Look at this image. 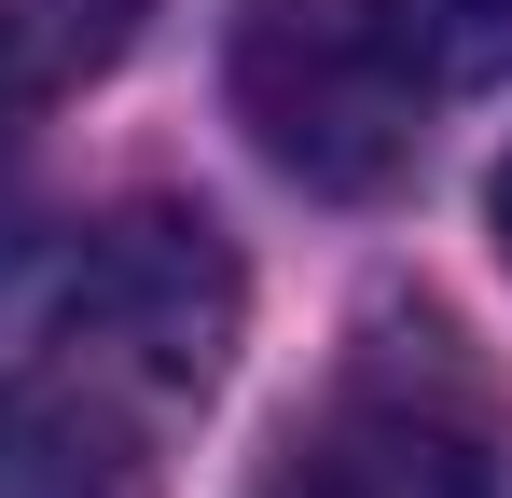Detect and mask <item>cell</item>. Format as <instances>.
Instances as JSON below:
<instances>
[{
    "label": "cell",
    "instance_id": "7a4b0ae2",
    "mask_svg": "<svg viewBox=\"0 0 512 498\" xmlns=\"http://www.w3.org/2000/svg\"><path fill=\"white\" fill-rule=\"evenodd\" d=\"M236 111L305 194H388V180H416L429 139V83L374 28V0H250Z\"/></svg>",
    "mask_w": 512,
    "mask_h": 498
},
{
    "label": "cell",
    "instance_id": "ba28073f",
    "mask_svg": "<svg viewBox=\"0 0 512 498\" xmlns=\"http://www.w3.org/2000/svg\"><path fill=\"white\" fill-rule=\"evenodd\" d=\"M485 208H499V263H512V166H499V194H485Z\"/></svg>",
    "mask_w": 512,
    "mask_h": 498
},
{
    "label": "cell",
    "instance_id": "6da1fadb",
    "mask_svg": "<svg viewBox=\"0 0 512 498\" xmlns=\"http://www.w3.org/2000/svg\"><path fill=\"white\" fill-rule=\"evenodd\" d=\"M236 319H250V291H236L222 222H194V208H125V222H97V236L70 249L42 346H56V360H84L97 388H125V402L180 415V402H208V388H222Z\"/></svg>",
    "mask_w": 512,
    "mask_h": 498
},
{
    "label": "cell",
    "instance_id": "3957f363",
    "mask_svg": "<svg viewBox=\"0 0 512 498\" xmlns=\"http://www.w3.org/2000/svg\"><path fill=\"white\" fill-rule=\"evenodd\" d=\"M250 498H499V429L443 332H374L319 402L277 429Z\"/></svg>",
    "mask_w": 512,
    "mask_h": 498
},
{
    "label": "cell",
    "instance_id": "8992f818",
    "mask_svg": "<svg viewBox=\"0 0 512 498\" xmlns=\"http://www.w3.org/2000/svg\"><path fill=\"white\" fill-rule=\"evenodd\" d=\"M374 28L402 42V70H416L429 97L512 83V0H374Z\"/></svg>",
    "mask_w": 512,
    "mask_h": 498
},
{
    "label": "cell",
    "instance_id": "277c9868",
    "mask_svg": "<svg viewBox=\"0 0 512 498\" xmlns=\"http://www.w3.org/2000/svg\"><path fill=\"white\" fill-rule=\"evenodd\" d=\"M153 429V402L42 346L28 374H0V498H153Z\"/></svg>",
    "mask_w": 512,
    "mask_h": 498
},
{
    "label": "cell",
    "instance_id": "5b68a950",
    "mask_svg": "<svg viewBox=\"0 0 512 498\" xmlns=\"http://www.w3.org/2000/svg\"><path fill=\"white\" fill-rule=\"evenodd\" d=\"M139 14H153V0H0V97L28 111V97L97 83L125 42H139Z\"/></svg>",
    "mask_w": 512,
    "mask_h": 498
},
{
    "label": "cell",
    "instance_id": "52a82bcc",
    "mask_svg": "<svg viewBox=\"0 0 512 498\" xmlns=\"http://www.w3.org/2000/svg\"><path fill=\"white\" fill-rule=\"evenodd\" d=\"M28 208V125H14V97H0V222Z\"/></svg>",
    "mask_w": 512,
    "mask_h": 498
}]
</instances>
